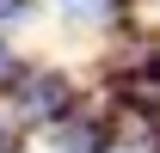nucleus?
Here are the masks:
<instances>
[{
  "mask_svg": "<svg viewBox=\"0 0 160 153\" xmlns=\"http://www.w3.org/2000/svg\"><path fill=\"white\" fill-rule=\"evenodd\" d=\"M6 98H12L6 110L19 116V129H56L62 116H74L80 86H74V74H62V67H25L19 86Z\"/></svg>",
  "mask_w": 160,
  "mask_h": 153,
  "instance_id": "obj_1",
  "label": "nucleus"
},
{
  "mask_svg": "<svg viewBox=\"0 0 160 153\" xmlns=\"http://www.w3.org/2000/svg\"><path fill=\"white\" fill-rule=\"evenodd\" d=\"M56 12L68 25H117V12H123V0H56Z\"/></svg>",
  "mask_w": 160,
  "mask_h": 153,
  "instance_id": "obj_2",
  "label": "nucleus"
},
{
  "mask_svg": "<svg viewBox=\"0 0 160 153\" xmlns=\"http://www.w3.org/2000/svg\"><path fill=\"white\" fill-rule=\"evenodd\" d=\"M25 67H31V61H25L19 49H12V43L0 37V92H12V86H19V74H25Z\"/></svg>",
  "mask_w": 160,
  "mask_h": 153,
  "instance_id": "obj_3",
  "label": "nucleus"
},
{
  "mask_svg": "<svg viewBox=\"0 0 160 153\" xmlns=\"http://www.w3.org/2000/svg\"><path fill=\"white\" fill-rule=\"evenodd\" d=\"M31 12H37V0H0V31L6 25H25Z\"/></svg>",
  "mask_w": 160,
  "mask_h": 153,
  "instance_id": "obj_4",
  "label": "nucleus"
},
{
  "mask_svg": "<svg viewBox=\"0 0 160 153\" xmlns=\"http://www.w3.org/2000/svg\"><path fill=\"white\" fill-rule=\"evenodd\" d=\"M154 67H160V37H154Z\"/></svg>",
  "mask_w": 160,
  "mask_h": 153,
  "instance_id": "obj_5",
  "label": "nucleus"
},
{
  "mask_svg": "<svg viewBox=\"0 0 160 153\" xmlns=\"http://www.w3.org/2000/svg\"><path fill=\"white\" fill-rule=\"evenodd\" d=\"M111 153H117V147H111Z\"/></svg>",
  "mask_w": 160,
  "mask_h": 153,
  "instance_id": "obj_6",
  "label": "nucleus"
}]
</instances>
